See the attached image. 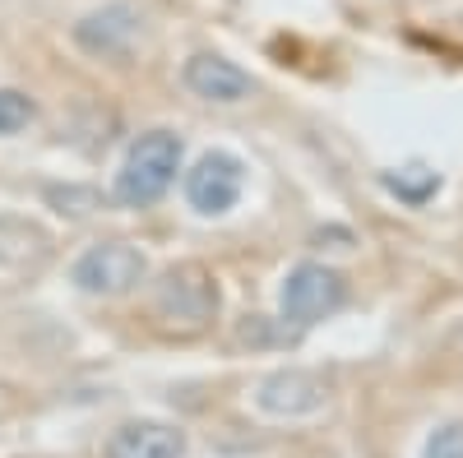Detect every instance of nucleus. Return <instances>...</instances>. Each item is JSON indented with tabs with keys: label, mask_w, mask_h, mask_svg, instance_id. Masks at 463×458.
<instances>
[{
	"label": "nucleus",
	"mask_w": 463,
	"mask_h": 458,
	"mask_svg": "<svg viewBox=\"0 0 463 458\" xmlns=\"http://www.w3.org/2000/svg\"><path fill=\"white\" fill-rule=\"evenodd\" d=\"M181 158H185V144L172 135V130H144L130 153H126V163L121 172H116V204H126V209H153L176 181L181 172Z\"/></svg>",
	"instance_id": "obj_1"
},
{
	"label": "nucleus",
	"mask_w": 463,
	"mask_h": 458,
	"mask_svg": "<svg viewBox=\"0 0 463 458\" xmlns=\"http://www.w3.org/2000/svg\"><path fill=\"white\" fill-rule=\"evenodd\" d=\"M218 278L204 264H172V269L153 283V315L167 329L200 333L218 315Z\"/></svg>",
	"instance_id": "obj_2"
},
{
	"label": "nucleus",
	"mask_w": 463,
	"mask_h": 458,
	"mask_svg": "<svg viewBox=\"0 0 463 458\" xmlns=\"http://www.w3.org/2000/svg\"><path fill=\"white\" fill-rule=\"evenodd\" d=\"M347 301V283L338 269L329 264H297V269L283 278V292H279V311H283V324L292 329H311L320 320H329L338 305Z\"/></svg>",
	"instance_id": "obj_3"
},
{
	"label": "nucleus",
	"mask_w": 463,
	"mask_h": 458,
	"mask_svg": "<svg viewBox=\"0 0 463 458\" xmlns=\"http://www.w3.org/2000/svg\"><path fill=\"white\" fill-rule=\"evenodd\" d=\"M148 274V259L139 246L130 241H102V246H89L70 269V283L89 292V296H126L144 283Z\"/></svg>",
	"instance_id": "obj_4"
},
{
	"label": "nucleus",
	"mask_w": 463,
	"mask_h": 458,
	"mask_svg": "<svg viewBox=\"0 0 463 458\" xmlns=\"http://www.w3.org/2000/svg\"><path fill=\"white\" fill-rule=\"evenodd\" d=\"M241 190H246V167H241V158H232L222 148L204 153V158L185 172V204L200 218L232 213L241 200Z\"/></svg>",
	"instance_id": "obj_5"
},
{
	"label": "nucleus",
	"mask_w": 463,
	"mask_h": 458,
	"mask_svg": "<svg viewBox=\"0 0 463 458\" xmlns=\"http://www.w3.org/2000/svg\"><path fill=\"white\" fill-rule=\"evenodd\" d=\"M144 33V19L135 5H102V10H89L80 23L70 28L74 47L98 56V61H121L130 56V47L139 42Z\"/></svg>",
	"instance_id": "obj_6"
},
{
	"label": "nucleus",
	"mask_w": 463,
	"mask_h": 458,
	"mask_svg": "<svg viewBox=\"0 0 463 458\" xmlns=\"http://www.w3.org/2000/svg\"><path fill=\"white\" fill-rule=\"evenodd\" d=\"M325 403H329V379L316 375V370H301V366L274 370L269 379H260V389H255V407L264 416H311Z\"/></svg>",
	"instance_id": "obj_7"
},
{
	"label": "nucleus",
	"mask_w": 463,
	"mask_h": 458,
	"mask_svg": "<svg viewBox=\"0 0 463 458\" xmlns=\"http://www.w3.org/2000/svg\"><path fill=\"white\" fill-rule=\"evenodd\" d=\"M185 89L195 93L200 102H213V107H237L255 93V79L218 51H195L185 61Z\"/></svg>",
	"instance_id": "obj_8"
},
{
	"label": "nucleus",
	"mask_w": 463,
	"mask_h": 458,
	"mask_svg": "<svg viewBox=\"0 0 463 458\" xmlns=\"http://www.w3.org/2000/svg\"><path fill=\"white\" fill-rule=\"evenodd\" d=\"M107 458H185V431L167 422H126L111 431Z\"/></svg>",
	"instance_id": "obj_9"
},
{
	"label": "nucleus",
	"mask_w": 463,
	"mask_h": 458,
	"mask_svg": "<svg viewBox=\"0 0 463 458\" xmlns=\"http://www.w3.org/2000/svg\"><path fill=\"white\" fill-rule=\"evenodd\" d=\"M384 185H390L399 200L421 204L427 195H436V190H440V176L427 172V167H403V172H390V176H384Z\"/></svg>",
	"instance_id": "obj_10"
},
{
	"label": "nucleus",
	"mask_w": 463,
	"mask_h": 458,
	"mask_svg": "<svg viewBox=\"0 0 463 458\" xmlns=\"http://www.w3.org/2000/svg\"><path fill=\"white\" fill-rule=\"evenodd\" d=\"M37 117V102L19 89H0V139L5 135H19L28 121Z\"/></svg>",
	"instance_id": "obj_11"
},
{
	"label": "nucleus",
	"mask_w": 463,
	"mask_h": 458,
	"mask_svg": "<svg viewBox=\"0 0 463 458\" xmlns=\"http://www.w3.org/2000/svg\"><path fill=\"white\" fill-rule=\"evenodd\" d=\"M421 458H463V422H445L427 435Z\"/></svg>",
	"instance_id": "obj_12"
}]
</instances>
